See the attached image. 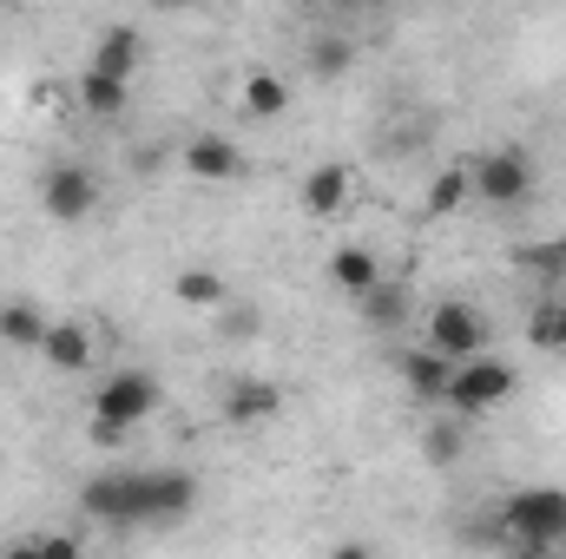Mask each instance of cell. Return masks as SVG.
Returning <instances> with one entry per match:
<instances>
[{
  "instance_id": "cell-1",
  "label": "cell",
  "mask_w": 566,
  "mask_h": 559,
  "mask_svg": "<svg viewBox=\"0 0 566 559\" xmlns=\"http://www.w3.org/2000/svg\"><path fill=\"white\" fill-rule=\"evenodd\" d=\"M494 540L514 559H566V487H514L494 507Z\"/></svg>"
},
{
  "instance_id": "cell-2",
  "label": "cell",
  "mask_w": 566,
  "mask_h": 559,
  "mask_svg": "<svg viewBox=\"0 0 566 559\" xmlns=\"http://www.w3.org/2000/svg\"><path fill=\"white\" fill-rule=\"evenodd\" d=\"M80 507L99 527H151V467H113L80 487Z\"/></svg>"
},
{
  "instance_id": "cell-3",
  "label": "cell",
  "mask_w": 566,
  "mask_h": 559,
  "mask_svg": "<svg viewBox=\"0 0 566 559\" xmlns=\"http://www.w3.org/2000/svg\"><path fill=\"white\" fill-rule=\"evenodd\" d=\"M158 415V382L145 376V369H113L99 389H93V434L99 441H119V434H133L139 421Z\"/></svg>"
},
{
  "instance_id": "cell-4",
  "label": "cell",
  "mask_w": 566,
  "mask_h": 559,
  "mask_svg": "<svg viewBox=\"0 0 566 559\" xmlns=\"http://www.w3.org/2000/svg\"><path fill=\"white\" fill-rule=\"evenodd\" d=\"M468 184H474V198H481L488 211H514V204L534 198V158L514 151V145L474 151V158H468Z\"/></svg>"
},
{
  "instance_id": "cell-5",
  "label": "cell",
  "mask_w": 566,
  "mask_h": 559,
  "mask_svg": "<svg viewBox=\"0 0 566 559\" xmlns=\"http://www.w3.org/2000/svg\"><path fill=\"white\" fill-rule=\"evenodd\" d=\"M507 395H514V369H507L501 356H474V362H461V369L448 376L441 409L461 415V421H474V415H494Z\"/></svg>"
},
{
  "instance_id": "cell-6",
  "label": "cell",
  "mask_w": 566,
  "mask_h": 559,
  "mask_svg": "<svg viewBox=\"0 0 566 559\" xmlns=\"http://www.w3.org/2000/svg\"><path fill=\"white\" fill-rule=\"evenodd\" d=\"M40 211H46L53 224H86V218L99 211V171L80 165V158L46 165V178H40Z\"/></svg>"
},
{
  "instance_id": "cell-7",
  "label": "cell",
  "mask_w": 566,
  "mask_h": 559,
  "mask_svg": "<svg viewBox=\"0 0 566 559\" xmlns=\"http://www.w3.org/2000/svg\"><path fill=\"white\" fill-rule=\"evenodd\" d=\"M428 349L441 356V362H474V356H488V323H481V309L474 303H434V316H428Z\"/></svg>"
},
{
  "instance_id": "cell-8",
  "label": "cell",
  "mask_w": 566,
  "mask_h": 559,
  "mask_svg": "<svg viewBox=\"0 0 566 559\" xmlns=\"http://www.w3.org/2000/svg\"><path fill=\"white\" fill-rule=\"evenodd\" d=\"M178 171L198 178V184H231V178H244V151L224 139V133H198V139L178 151Z\"/></svg>"
},
{
  "instance_id": "cell-9",
  "label": "cell",
  "mask_w": 566,
  "mask_h": 559,
  "mask_svg": "<svg viewBox=\"0 0 566 559\" xmlns=\"http://www.w3.org/2000/svg\"><path fill=\"white\" fill-rule=\"evenodd\" d=\"M349 198H356V171H349L343 158H323V165L303 178V211H310V218H343Z\"/></svg>"
},
{
  "instance_id": "cell-10",
  "label": "cell",
  "mask_w": 566,
  "mask_h": 559,
  "mask_svg": "<svg viewBox=\"0 0 566 559\" xmlns=\"http://www.w3.org/2000/svg\"><path fill=\"white\" fill-rule=\"evenodd\" d=\"M277 415H283V389L277 382L244 376V382L224 389V421H231V428H264V421H277Z\"/></svg>"
},
{
  "instance_id": "cell-11",
  "label": "cell",
  "mask_w": 566,
  "mask_h": 559,
  "mask_svg": "<svg viewBox=\"0 0 566 559\" xmlns=\"http://www.w3.org/2000/svg\"><path fill=\"white\" fill-rule=\"evenodd\" d=\"M40 362L53 369V376H80V369H93V329L86 323H53L46 329V342H40Z\"/></svg>"
},
{
  "instance_id": "cell-12",
  "label": "cell",
  "mask_w": 566,
  "mask_h": 559,
  "mask_svg": "<svg viewBox=\"0 0 566 559\" xmlns=\"http://www.w3.org/2000/svg\"><path fill=\"white\" fill-rule=\"evenodd\" d=\"M329 283L363 303V296L382 283V257H376L369 244H336V251H329Z\"/></svg>"
},
{
  "instance_id": "cell-13",
  "label": "cell",
  "mask_w": 566,
  "mask_h": 559,
  "mask_svg": "<svg viewBox=\"0 0 566 559\" xmlns=\"http://www.w3.org/2000/svg\"><path fill=\"white\" fill-rule=\"evenodd\" d=\"M198 507V481L185 467H151V527H171Z\"/></svg>"
},
{
  "instance_id": "cell-14",
  "label": "cell",
  "mask_w": 566,
  "mask_h": 559,
  "mask_svg": "<svg viewBox=\"0 0 566 559\" xmlns=\"http://www.w3.org/2000/svg\"><path fill=\"white\" fill-rule=\"evenodd\" d=\"M396 376L409 382V395H422V402H434V409H441L454 362H441V356H434V349L422 342V349H402V356H396Z\"/></svg>"
},
{
  "instance_id": "cell-15",
  "label": "cell",
  "mask_w": 566,
  "mask_h": 559,
  "mask_svg": "<svg viewBox=\"0 0 566 559\" xmlns=\"http://www.w3.org/2000/svg\"><path fill=\"white\" fill-rule=\"evenodd\" d=\"M133 66H139V27H106L93 40V66L86 73H106V80H126L133 86Z\"/></svg>"
},
{
  "instance_id": "cell-16",
  "label": "cell",
  "mask_w": 566,
  "mask_h": 559,
  "mask_svg": "<svg viewBox=\"0 0 566 559\" xmlns=\"http://www.w3.org/2000/svg\"><path fill=\"white\" fill-rule=\"evenodd\" d=\"M461 454H468V421L441 409V415L422 428V461H428V467H454Z\"/></svg>"
},
{
  "instance_id": "cell-17",
  "label": "cell",
  "mask_w": 566,
  "mask_h": 559,
  "mask_svg": "<svg viewBox=\"0 0 566 559\" xmlns=\"http://www.w3.org/2000/svg\"><path fill=\"white\" fill-rule=\"evenodd\" d=\"M46 329H53V323L40 316V303H27V296L0 303V342H13V349H40Z\"/></svg>"
},
{
  "instance_id": "cell-18",
  "label": "cell",
  "mask_w": 566,
  "mask_h": 559,
  "mask_svg": "<svg viewBox=\"0 0 566 559\" xmlns=\"http://www.w3.org/2000/svg\"><path fill=\"white\" fill-rule=\"evenodd\" d=\"M171 296H178L185 309H224V303H231V289H224V277H218V271H205V264L178 271V283H171Z\"/></svg>"
},
{
  "instance_id": "cell-19",
  "label": "cell",
  "mask_w": 566,
  "mask_h": 559,
  "mask_svg": "<svg viewBox=\"0 0 566 559\" xmlns=\"http://www.w3.org/2000/svg\"><path fill=\"white\" fill-rule=\"evenodd\" d=\"M468 198H474V184H468V165H448V171H434V178H428L422 211H428V218H454Z\"/></svg>"
},
{
  "instance_id": "cell-20",
  "label": "cell",
  "mask_w": 566,
  "mask_h": 559,
  "mask_svg": "<svg viewBox=\"0 0 566 559\" xmlns=\"http://www.w3.org/2000/svg\"><path fill=\"white\" fill-rule=\"evenodd\" d=\"M283 106H290V86H283V73H271V66L244 73V113H251V119H277Z\"/></svg>"
},
{
  "instance_id": "cell-21",
  "label": "cell",
  "mask_w": 566,
  "mask_h": 559,
  "mask_svg": "<svg viewBox=\"0 0 566 559\" xmlns=\"http://www.w3.org/2000/svg\"><path fill=\"white\" fill-rule=\"evenodd\" d=\"M126 93H133V86H126V80H106V73H86V80H80V106H86L93 119H119V113H126Z\"/></svg>"
},
{
  "instance_id": "cell-22",
  "label": "cell",
  "mask_w": 566,
  "mask_h": 559,
  "mask_svg": "<svg viewBox=\"0 0 566 559\" xmlns=\"http://www.w3.org/2000/svg\"><path fill=\"white\" fill-rule=\"evenodd\" d=\"M402 316H409V289H402V283H376V289L363 296V323H369V329H396Z\"/></svg>"
},
{
  "instance_id": "cell-23",
  "label": "cell",
  "mask_w": 566,
  "mask_h": 559,
  "mask_svg": "<svg viewBox=\"0 0 566 559\" xmlns=\"http://www.w3.org/2000/svg\"><path fill=\"white\" fill-rule=\"evenodd\" d=\"M527 277H541V283H560L566 277V238H547V244H527L521 257H514Z\"/></svg>"
},
{
  "instance_id": "cell-24",
  "label": "cell",
  "mask_w": 566,
  "mask_h": 559,
  "mask_svg": "<svg viewBox=\"0 0 566 559\" xmlns=\"http://www.w3.org/2000/svg\"><path fill=\"white\" fill-rule=\"evenodd\" d=\"M527 342H534V349H566V296H560V303H541V309H534Z\"/></svg>"
},
{
  "instance_id": "cell-25",
  "label": "cell",
  "mask_w": 566,
  "mask_h": 559,
  "mask_svg": "<svg viewBox=\"0 0 566 559\" xmlns=\"http://www.w3.org/2000/svg\"><path fill=\"white\" fill-rule=\"evenodd\" d=\"M310 66H316V73H343V66H349V46H343V40H316V46H310Z\"/></svg>"
},
{
  "instance_id": "cell-26",
  "label": "cell",
  "mask_w": 566,
  "mask_h": 559,
  "mask_svg": "<svg viewBox=\"0 0 566 559\" xmlns=\"http://www.w3.org/2000/svg\"><path fill=\"white\" fill-rule=\"evenodd\" d=\"M40 559H86V547H80L73 534H46V540H40Z\"/></svg>"
},
{
  "instance_id": "cell-27",
  "label": "cell",
  "mask_w": 566,
  "mask_h": 559,
  "mask_svg": "<svg viewBox=\"0 0 566 559\" xmlns=\"http://www.w3.org/2000/svg\"><path fill=\"white\" fill-rule=\"evenodd\" d=\"M0 559H40V540H13V547H0Z\"/></svg>"
},
{
  "instance_id": "cell-28",
  "label": "cell",
  "mask_w": 566,
  "mask_h": 559,
  "mask_svg": "<svg viewBox=\"0 0 566 559\" xmlns=\"http://www.w3.org/2000/svg\"><path fill=\"white\" fill-rule=\"evenodd\" d=\"M329 559H376L363 540H343V547H329Z\"/></svg>"
}]
</instances>
